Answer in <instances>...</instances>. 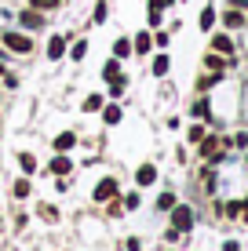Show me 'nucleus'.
<instances>
[{
	"label": "nucleus",
	"mask_w": 248,
	"mask_h": 251,
	"mask_svg": "<svg viewBox=\"0 0 248 251\" xmlns=\"http://www.w3.org/2000/svg\"><path fill=\"white\" fill-rule=\"evenodd\" d=\"M0 44L7 51H15V55H29L33 51V37L29 33H19V29H4L0 33Z\"/></svg>",
	"instance_id": "f257e3e1"
},
{
	"label": "nucleus",
	"mask_w": 248,
	"mask_h": 251,
	"mask_svg": "<svg viewBox=\"0 0 248 251\" xmlns=\"http://www.w3.org/2000/svg\"><path fill=\"white\" fill-rule=\"evenodd\" d=\"M44 25H48L44 11H33V7H22V11H19V29L37 33V29H44Z\"/></svg>",
	"instance_id": "f03ea898"
},
{
	"label": "nucleus",
	"mask_w": 248,
	"mask_h": 251,
	"mask_svg": "<svg viewBox=\"0 0 248 251\" xmlns=\"http://www.w3.org/2000/svg\"><path fill=\"white\" fill-rule=\"evenodd\" d=\"M190 226H193V211H190L186 204H175V207H172V229L186 233Z\"/></svg>",
	"instance_id": "7ed1b4c3"
},
{
	"label": "nucleus",
	"mask_w": 248,
	"mask_h": 251,
	"mask_svg": "<svg viewBox=\"0 0 248 251\" xmlns=\"http://www.w3.org/2000/svg\"><path fill=\"white\" fill-rule=\"evenodd\" d=\"M66 51H70V37H66V33H55V37L48 40V58L58 62V58H66Z\"/></svg>",
	"instance_id": "20e7f679"
},
{
	"label": "nucleus",
	"mask_w": 248,
	"mask_h": 251,
	"mask_svg": "<svg viewBox=\"0 0 248 251\" xmlns=\"http://www.w3.org/2000/svg\"><path fill=\"white\" fill-rule=\"evenodd\" d=\"M117 189H121V186H117V178H102L91 197H95V204H106V201H113V197H117Z\"/></svg>",
	"instance_id": "39448f33"
},
{
	"label": "nucleus",
	"mask_w": 248,
	"mask_h": 251,
	"mask_svg": "<svg viewBox=\"0 0 248 251\" xmlns=\"http://www.w3.org/2000/svg\"><path fill=\"white\" fill-rule=\"evenodd\" d=\"M204 66H208L212 73H223L226 66H237V58H234V55H230V58H223L219 51H208V55H204Z\"/></svg>",
	"instance_id": "423d86ee"
},
{
	"label": "nucleus",
	"mask_w": 248,
	"mask_h": 251,
	"mask_svg": "<svg viewBox=\"0 0 248 251\" xmlns=\"http://www.w3.org/2000/svg\"><path fill=\"white\" fill-rule=\"evenodd\" d=\"M48 171H51V175H62V178H66V175L73 171V160H70V153H58V157L48 164Z\"/></svg>",
	"instance_id": "0eeeda50"
},
{
	"label": "nucleus",
	"mask_w": 248,
	"mask_h": 251,
	"mask_svg": "<svg viewBox=\"0 0 248 251\" xmlns=\"http://www.w3.org/2000/svg\"><path fill=\"white\" fill-rule=\"evenodd\" d=\"M55 153H70L73 146H77V131H62V135H55Z\"/></svg>",
	"instance_id": "6e6552de"
},
{
	"label": "nucleus",
	"mask_w": 248,
	"mask_h": 251,
	"mask_svg": "<svg viewBox=\"0 0 248 251\" xmlns=\"http://www.w3.org/2000/svg\"><path fill=\"white\" fill-rule=\"evenodd\" d=\"M212 51H219V55H234V40L226 37V33H216V37H212Z\"/></svg>",
	"instance_id": "1a4fd4ad"
},
{
	"label": "nucleus",
	"mask_w": 248,
	"mask_h": 251,
	"mask_svg": "<svg viewBox=\"0 0 248 251\" xmlns=\"http://www.w3.org/2000/svg\"><path fill=\"white\" fill-rule=\"evenodd\" d=\"M150 48H153V37H150V33H135V40H132V51H135V55H150Z\"/></svg>",
	"instance_id": "9d476101"
},
{
	"label": "nucleus",
	"mask_w": 248,
	"mask_h": 251,
	"mask_svg": "<svg viewBox=\"0 0 248 251\" xmlns=\"http://www.w3.org/2000/svg\"><path fill=\"white\" fill-rule=\"evenodd\" d=\"M153 178H157V168H153V164H139V171H135V182H139V186H150Z\"/></svg>",
	"instance_id": "9b49d317"
},
{
	"label": "nucleus",
	"mask_w": 248,
	"mask_h": 251,
	"mask_svg": "<svg viewBox=\"0 0 248 251\" xmlns=\"http://www.w3.org/2000/svg\"><path fill=\"white\" fill-rule=\"evenodd\" d=\"M29 7H33V11L51 15V11H58V7H62V0H29Z\"/></svg>",
	"instance_id": "f8f14e48"
},
{
	"label": "nucleus",
	"mask_w": 248,
	"mask_h": 251,
	"mask_svg": "<svg viewBox=\"0 0 248 251\" xmlns=\"http://www.w3.org/2000/svg\"><path fill=\"white\" fill-rule=\"evenodd\" d=\"M106 84H110V99H121L124 88H128V76L121 73V76H113V80H106Z\"/></svg>",
	"instance_id": "ddd939ff"
},
{
	"label": "nucleus",
	"mask_w": 248,
	"mask_h": 251,
	"mask_svg": "<svg viewBox=\"0 0 248 251\" xmlns=\"http://www.w3.org/2000/svg\"><path fill=\"white\" fill-rule=\"evenodd\" d=\"M223 25H226V29H241V25H245V15L234 7V11H226V15H223Z\"/></svg>",
	"instance_id": "4468645a"
},
{
	"label": "nucleus",
	"mask_w": 248,
	"mask_h": 251,
	"mask_svg": "<svg viewBox=\"0 0 248 251\" xmlns=\"http://www.w3.org/2000/svg\"><path fill=\"white\" fill-rule=\"evenodd\" d=\"M113 76H121V58H106L102 66V80H113Z\"/></svg>",
	"instance_id": "2eb2a0df"
},
{
	"label": "nucleus",
	"mask_w": 248,
	"mask_h": 251,
	"mask_svg": "<svg viewBox=\"0 0 248 251\" xmlns=\"http://www.w3.org/2000/svg\"><path fill=\"white\" fill-rule=\"evenodd\" d=\"M128 55H132V40H128V37H117V40H113V58H128Z\"/></svg>",
	"instance_id": "dca6fc26"
},
{
	"label": "nucleus",
	"mask_w": 248,
	"mask_h": 251,
	"mask_svg": "<svg viewBox=\"0 0 248 251\" xmlns=\"http://www.w3.org/2000/svg\"><path fill=\"white\" fill-rule=\"evenodd\" d=\"M102 106H106V99H102L99 91H95V95H88V99H84V113H99Z\"/></svg>",
	"instance_id": "f3484780"
},
{
	"label": "nucleus",
	"mask_w": 248,
	"mask_h": 251,
	"mask_svg": "<svg viewBox=\"0 0 248 251\" xmlns=\"http://www.w3.org/2000/svg\"><path fill=\"white\" fill-rule=\"evenodd\" d=\"M99 113H102V120H106L110 127H113V124H121V106H102Z\"/></svg>",
	"instance_id": "a211bd4d"
},
{
	"label": "nucleus",
	"mask_w": 248,
	"mask_h": 251,
	"mask_svg": "<svg viewBox=\"0 0 248 251\" xmlns=\"http://www.w3.org/2000/svg\"><path fill=\"white\" fill-rule=\"evenodd\" d=\"M153 76H165L168 73V69H172V58H168V55H157V58H153Z\"/></svg>",
	"instance_id": "6ab92c4d"
},
{
	"label": "nucleus",
	"mask_w": 248,
	"mask_h": 251,
	"mask_svg": "<svg viewBox=\"0 0 248 251\" xmlns=\"http://www.w3.org/2000/svg\"><path fill=\"white\" fill-rule=\"evenodd\" d=\"M84 55H88V40H73V44H70V58H73V62H81Z\"/></svg>",
	"instance_id": "aec40b11"
},
{
	"label": "nucleus",
	"mask_w": 248,
	"mask_h": 251,
	"mask_svg": "<svg viewBox=\"0 0 248 251\" xmlns=\"http://www.w3.org/2000/svg\"><path fill=\"white\" fill-rule=\"evenodd\" d=\"M193 117H197V120H208V117H212L208 99H197V102H193Z\"/></svg>",
	"instance_id": "412c9836"
},
{
	"label": "nucleus",
	"mask_w": 248,
	"mask_h": 251,
	"mask_svg": "<svg viewBox=\"0 0 248 251\" xmlns=\"http://www.w3.org/2000/svg\"><path fill=\"white\" fill-rule=\"evenodd\" d=\"M19 164H22L26 175H33V171H37V157H33V153H19Z\"/></svg>",
	"instance_id": "4be33fe9"
},
{
	"label": "nucleus",
	"mask_w": 248,
	"mask_h": 251,
	"mask_svg": "<svg viewBox=\"0 0 248 251\" xmlns=\"http://www.w3.org/2000/svg\"><path fill=\"white\" fill-rule=\"evenodd\" d=\"M197 22H201V29H212V25H216V7H204Z\"/></svg>",
	"instance_id": "5701e85b"
},
{
	"label": "nucleus",
	"mask_w": 248,
	"mask_h": 251,
	"mask_svg": "<svg viewBox=\"0 0 248 251\" xmlns=\"http://www.w3.org/2000/svg\"><path fill=\"white\" fill-rule=\"evenodd\" d=\"M219 76H223V73H204V76H201V80H197V88H201V91H208V88H216V84H219Z\"/></svg>",
	"instance_id": "b1692460"
},
{
	"label": "nucleus",
	"mask_w": 248,
	"mask_h": 251,
	"mask_svg": "<svg viewBox=\"0 0 248 251\" xmlns=\"http://www.w3.org/2000/svg\"><path fill=\"white\" fill-rule=\"evenodd\" d=\"M106 15H110V7H106V0H99V4H95V11H91V22H106Z\"/></svg>",
	"instance_id": "393cba45"
},
{
	"label": "nucleus",
	"mask_w": 248,
	"mask_h": 251,
	"mask_svg": "<svg viewBox=\"0 0 248 251\" xmlns=\"http://www.w3.org/2000/svg\"><path fill=\"white\" fill-rule=\"evenodd\" d=\"M175 207V193H161L157 197V211H172Z\"/></svg>",
	"instance_id": "a878e982"
},
{
	"label": "nucleus",
	"mask_w": 248,
	"mask_h": 251,
	"mask_svg": "<svg viewBox=\"0 0 248 251\" xmlns=\"http://www.w3.org/2000/svg\"><path fill=\"white\" fill-rule=\"evenodd\" d=\"M37 215H40L44 222H55V219H58V207H51V204H40V207H37Z\"/></svg>",
	"instance_id": "bb28decb"
},
{
	"label": "nucleus",
	"mask_w": 248,
	"mask_h": 251,
	"mask_svg": "<svg viewBox=\"0 0 248 251\" xmlns=\"http://www.w3.org/2000/svg\"><path fill=\"white\" fill-rule=\"evenodd\" d=\"M186 138H190V142H201V138H204V127H201V124H190V131H186Z\"/></svg>",
	"instance_id": "cd10ccee"
},
{
	"label": "nucleus",
	"mask_w": 248,
	"mask_h": 251,
	"mask_svg": "<svg viewBox=\"0 0 248 251\" xmlns=\"http://www.w3.org/2000/svg\"><path fill=\"white\" fill-rule=\"evenodd\" d=\"M15 197H29V178H19V182H15Z\"/></svg>",
	"instance_id": "c85d7f7f"
},
{
	"label": "nucleus",
	"mask_w": 248,
	"mask_h": 251,
	"mask_svg": "<svg viewBox=\"0 0 248 251\" xmlns=\"http://www.w3.org/2000/svg\"><path fill=\"white\" fill-rule=\"evenodd\" d=\"M241 207H245V204H241V201H230V204H226V207H223V211H226V215H230V219H237V215H241Z\"/></svg>",
	"instance_id": "c756f323"
},
{
	"label": "nucleus",
	"mask_w": 248,
	"mask_h": 251,
	"mask_svg": "<svg viewBox=\"0 0 248 251\" xmlns=\"http://www.w3.org/2000/svg\"><path fill=\"white\" fill-rule=\"evenodd\" d=\"M168 40H172V37H168L165 29H157V33H153V44H157V48H168Z\"/></svg>",
	"instance_id": "7c9ffc66"
},
{
	"label": "nucleus",
	"mask_w": 248,
	"mask_h": 251,
	"mask_svg": "<svg viewBox=\"0 0 248 251\" xmlns=\"http://www.w3.org/2000/svg\"><path fill=\"white\" fill-rule=\"evenodd\" d=\"M139 204H142V201H139V193H128V197H124V207H128V211H135Z\"/></svg>",
	"instance_id": "2f4dec72"
},
{
	"label": "nucleus",
	"mask_w": 248,
	"mask_h": 251,
	"mask_svg": "<svg viewBox=\"0 0 248 251\" xmlns=\"http://www.w3.org/2000/svg\"><path fill=\"white\" fill-rule=\"evenodd\" d=\"M175 0H150V11H165V7H172Z\"/></svg>",
	"instance_id": "473e14b6"
},
{
	"label": "nucleus",
	"mask_w": 248,
	"mask_h": 251,
	"mask_svg": "<svg viewBox=\"0 0 248 251\" xmlns=\"http://www.w3.org/2000/svg\"><path fill=\"white\" fill-rule=\"evenodd\" d=\"M0 80H4V88H19V76H15V73H4Z\"/></svg>",
	"instance_id": "72a5a7b5"
},
{
	"label": "nucleus",
	"mask_w": 248,
	"mask_h": 251,
	"mask_svg": "<svg viewBox=\"0 0 248 251\" xmlns=\"http://www.w3.org/2000/svg\"><path fill=\"white\" fill-rule=\"evenodd\" d=\"M230 7H237V11H248V0H230Z\"/></svg>",
	"instance_id": "f704fd0d"
},
{
	"label": "nucleus",
	"mask_w": 248,
	"mask_h": 251,
	"mask_svg": "<svg viewBox=\"0 0 248 251\" xmlns=\"http://www.w3.org/2000/svg\"><path fill=\"white\" fill-rule=\"evenodd\" d=\"M0 62H11V51H7L4 44H0Z\"/></svg>",
	"instance_id": "c9c22d12"
},
{
	"label": "nucleus",
	"mask_w": 248,
	"mask_h": 251,
	"mask_svg": "<svg viewBox=\"0 0 248 251\" xmlns=\"http://www.w3.org/2000/svg\"><path fill=\"white\" fill-rule=\"evenodd\" d=\"M4 73H7V62H0V76H4Z\"/></svg>",
	"instance_id": "e433bc0d"
}]
</instances>
